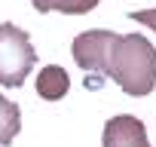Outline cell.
Returning <instances> with one entry per match:
<instances>
[{"instance_id":"obj_4","label":"cell","mask_w":156,"mask_h":147,"mask_svg":"<svg viewBox=\"0 0 156 147\" xmlns=\"http://www.w3.org/2000/svg\"><path fill=\"white\" fill-rule=\"evenodd\" d=\"M101 147H150L147 129H144V123L138 117L119 113V117H113V120L104 123Z\"/></svg>"},{"instance_id":"obj_8","label":"cell","mask_w":156,"mask_h":147,"mask_svg":"<svg viewBox=\"0 0 156 147\" xmlns=\"http://www.w3.org/2000/svg\"><path fill=\"white\" fill-rule=\"evenodd\" d=\"M132 19H135V22H141V25H147V28H153V31H156V9H138V13H132Z\"/></svg>"},{"instance_id":"obj_3","label":"cell","mask_w":156,"mask_h":147,"mask_svg":"<svg viewBox=\"0 0 156 147\" xmlns=\"http://www.w3.org/2000/svg\"><path fill=\"white\" fill-rule=\"evenodd\" d=\"M116 40H119V34H113V31H86L80 37H73V43H70L73 61L89 74H107Z\"/></svg>"},{"instance_id":"obj_6","label":"cell","mask_w":156,"mask_h":147,"mask_svg":"<svg viewBox=\"0 0 156 147\" xmlns=\"http://www.w3.org/2000/svg\"><path fill=\"white\" fill-rule=\"evenodd\" d=\"M19 129H22V110H19V104L0 95V147L12 144V138L19 135Z\"/></svg>"},{"instance_id":"obj_2","label":"cell","mask_w":156,"mask_h":147,"mask_svg":"<svg viewBox=\"0 0 156 147\" xmlns=\"http://www.w3.org/2000/svg\"><path fill=\"white\" fill-rule=\"evenodd\" d=\"M34 61L37 52L31 46V34L9 22H0V86H9V89L22 86Z\"/></svg>"},{"instance_id":"obj_7","label":"cell","mask_w":156,"mask_h":147,"mask_svg":"<svg viewBox=\"0 0 156 147\" xmlns=\"http://www.w3.org/2000/svg\"><path fill=\"white\" fill-rule=\"evenodd\" d=\"M37 13H64V16H83V13H92L101 0H31Z\"/></svg>"},{"instance_id":"obj_5","label":"cell","mask_w":156,"mask_h":147,"mask_svg":"<svg viewBox=\"0 0 156 147\" xmlns=\"http://www.w3.org/2000/svg\"><path fill=\"white\" fill-rule=\"evenodd\" d=\"M67 89H70V77H67L64 67L49 64V67H43V70L37 74V92H40V98L58 101V98L67 95Z\"/></svg>"},{"instance_id":"obj_1","label":"cell","mask_w":156,"mask_h":147,"mask_svg":"<svg viewBox=\"0 0 156 147\" xmlns=\"http://www.w3.org/2000/svg\"><path fill=\"white\" fill-rule=\"evenodd\" d=\"M107 77L129 95L144 98L156 86V46L144 34H126L116 40L107 64Z\"/></svg>"}]
</instances>
